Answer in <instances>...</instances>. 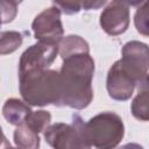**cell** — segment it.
Listing matches in <instances>:
<instances>
[{"label":"cell","mask_w":149,"mask_h":149,"mask_svg":"<svg viewBox=\"0 0 149 149\" xmlns=\"http://www.w3.org/2000/svg\"><path fill=\"white\" fill-rule=\"evenodd\" d=\"M94 61L90 54H76L63 59L59 70V107L84 109L93 100Z\"/></svg>","instance_id":"cell-1"},{"label":"cell","mask_w":149,"mask_h":149,"mask_svg":"<svg viewBox=\"0 0 149 149\" xmlns=\"http://www.w3.org/2000/svg\"><path fill=\"white\" fill-rule=\"evenodd\" d=\"M19 90L22 99L30 106L59 107V71L45 69L21 74L19 76Z\"/></svg>","instance_id":"cell-2"},{"label":"cell","mask_w":149,"mask_h":149,"mask_svg":"<svg viewBox=\"0 0 149 149\" xmlns=\"http://www.w3.org/2000/svg\"><path fill=\"white\" fill-rule=\"evenodd\" d=\"M85 137L91 147L111 149L120 144L125 136L122 119L114 112H102L84 125Z\"/></svg>","instance_id":"cell-3"},{"label":"cell","mask_w":149,"mask_h":149,"mask_svg":"<svg viewBox=\"0 0 149 149\" xmlns=\"http://www.w3.org/2000/svg\"><path fill=\"white\" fill-rule=\"evenodd\" d=\"M72 123L56 122L49 125L43 132L45 142L55 149H88L90 143L85 137L84 122L78 114L72 116Z\"/></svg>","instance_id":"cell-4"},{"label":"cell","mask_w":149,"mask_h":149,"mask_svg":"<svg viewBox=\"0 0 149 149\" xmlns=\"http://www.w3.org/2000/svg\"><path fill=\"white\" fill-rule=\"evenodd\" d=\"M119 63L123 72L137 85L149 70V45L135 40L125 43Z\"/></svg>","instance_id":"cell-5"},{"label":"cell","mask_w":149,"mask_h":149,"mask_svg":"<svg viewBox=\"0 0 149 149\" xmlns=\"http://www.w3.org/2000/svg\"><path fill=\"white\" fill-rule=\"evenodd\" d=\"M59 55L58 44L37 42L26 49L19 61V76L48 69Z\"/></svg>","instance_id":"cell-6"},{"label":"cell","mask_w":149,"mask_h":149,"mask_svg":"<svg viewBox=\"0 0 149 149\" xmlns=\"http://www.w3.org/2000/svg\"><path fill=\"white\" fill-rule=\"evenodd\" d=\"M61 9L56 6L45 8L37 14L31 23L34 37L40 42L58 44L64 35Z\"/></svg>","instance_id":"cell-7"},{"label":"cell","mask_w":149,"mask_h":149,"mask_svg":"<svg viewBox=\"0 0 149 149\" xmlns=\"http://www.w3.org/2000/svg\"><path fill=\"white\" fill-rule=\"evenodd\" d=\"M130 22L129 6L121 0H112L100 14L99 23L101 29L111 36L123 34Z\"/></svg>","instance_id":"cell-8"},{"label":"cell","mask_w":149,"mask_h":149,"mask_svg":"<svg viewBox=\"0 0 149 149\" xmlns=\"http://www.w3.org/2000/svg\"><path fill=\"white\" fill-rule=\"evenodd\" d=\"M136 83L129 78L116 61L108 70L106 79V88L109 98L116 101H126L134 93Z\"/></svg>","instance_id":"cell-9"},{"label":"cell","mask_w":149,"mask_h":149,"mask_svg":"<svg viewBox=\"0 0 149 149\" xmlns=\"http://www.w3.org/2000/svg\"><path fill=\"white\" fill-rule=\"evenodd\" d=\"M132 115L140 121H149V73L137 84V94L130 105Z\"/></svg>","instance_id":"cell-10"},{"label":"cell","mask_w":149,"mask_h":149,"mask_svg":"<svg viewBox=\"0 0 149 149\" xmlns=\"http://www.w3.org/2000/svg\"><path fill=\"white\" fill-rule=\"evenodd\" d=\"M31 112L33 111L29 104L16 98L7 99L2 106V116L8 123L13 126L22 125Z\"/></svg>","instance_id":"cell-11"},{"label":"cell","mask_w":149,"mask_h":149,"mask_svg":"<svg viewBox=\"0 0 149 149\" xmlns=\"http://www.w3.org/2000/svg\"><path fill=\"white\" fill-rule=\"evenodd\" d=\"M58 50L59 56L64 59L76 54H90V45L79 35H68L58 43Z\"/></svg>","instance_id":"cell-12"},{"label":"cell","mask_w":149,"mask_h":149,"mask_svg":"<svg viewBox=\"0 0 149 149\" xmlns=\"http://www.w3.org/2000/svg\"><path fill=\"white\" fill-rule=\"evenodd\" d=\"M13 140L16 147L23 149H37L40 147V136L38 133L33 130L24 122L20 126H16V129L13 134Z\"/></svg>","instance_id":"cell-13"},{"label":"cell","mask_w":149,"mask_h":149,"mask_svg":"<svg viewBox=\"0 0 149 149\" xmlns=\"http://www.w3.org/2000/svg\"><path fill=\"white\" fill-rule=\"evenodd\" d=\"M23 42V36L21 33L15 30H6L0 34V54L8 55L17 50Z\"/></svg>","instance_id":"cell-14"},{"label":"cell","mask_w":149,"mask_h":149,"mask_svg":"<svg viewBox=\"0 0 149 149\" xmlns=\"http://www.w3.org/2000/svg\"><path fill=\"white\" fill-rule=\"evenodd\" d=\"M50 121H51V114L48 111L38 109L35 112L33 111L26 119L24 123L40 134L47 129V127L50 125Z\"/></svg>","instance_id":"cell-15"},{"label":"cell","mask_w":149,"mask_h":149,"mask_svg":"<svg viewBox=\"0 0 149 149\" xmlns=\"http://www.w3.org/2000/svg\"><path fill=\"white\" fill-rule=\"evenodd\" d=\"M134 26L140 35L149 37V0L137 7L134 15Z\"/></svg>","instance_id":"cell-16"},{"label":"cell","mask_w":149,"mask_h":149,"mask_svg":"<svg viewBox=\"0 0 149 149\" xmlns=\"http://www.w3.org/2000/svg\"><path fill=\"white\" fill-rule=\"evenodd\" d=\"M1 5V22L3 24L12 22L17 14V2L14 0H0Z\"/></svg>","instance_id":"cell-17"},{"label":"cell","mask_w":149,"mask_h":149,"mask_svg":"<svg viewBox=\"0 0 149 149\" xmlns=\"http://www.w3.org/2000/svg\"><path fill=\"white\" fill-rule=\"evenodd\" d=\"M52 2L65 15H74L81 8L80 0H52Z\"/></svg>","instance_id":"cell-18"},{"label":"cell","mask_w":149,"mask_h":149,"mask_svg":"<svg viewBox=\"0 0 149 149\" xmlns=\"http://www.w3.org/2000/svg\"><path fill=\"white\" fill-rule=\"evenodd\" d=\"M80 2L85 10H97L106 5L107 0H80Z\"/></svg>","instance_id":"cell-19"},{"label":"cell","mask_w":149,"mask_h":149,"mask_svg":"<svg viewBox=\"0 0 149 149\" xmlns=\"http://www.w3.org/2000/svg\"><path fill=\"white\" fill-rule=\"evenodd\" d=\"M121 1L125 2L126 5H128L129 7H139L140 5H142L147 0H121Z\"/></svg>","instance_id":"cell-20"},{"label":"cell","mask_w":149,"mask_h":149,"mask_svg":"<svg viewBox=\"0 0 149 149\" xmlns=\"http://www.w3.org/2000/svg\"><path fill=\"white\" fill-rule=\"evenodd\" d=\"M14 1H15V2H17V3H21L23 0H14Z\"/></svg>","instance_id":"cell-21"}]
</instances>
